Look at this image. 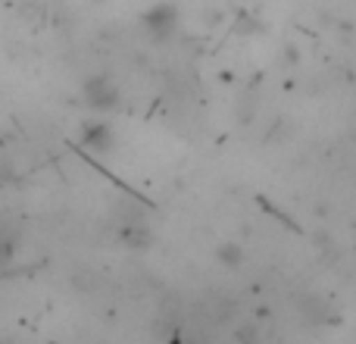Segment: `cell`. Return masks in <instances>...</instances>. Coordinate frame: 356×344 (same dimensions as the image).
I'll return each mask as SVG.
<instances>
[{"label":"cell","mask_w":356,"mask_h":344,"mask_svg":"<svg viewBox=\"0 0 356 344\" xmlns=\"http://www.w3.org/2000/svg\"><path fill=\"white\" fill-rule=\"evenodd\" d=\"M85 94H88V100H91V107H100V110H110L119 100V91L106 79H91L85 85Z\"/></svg>","instance_id":"cell-1"},{"label":"cell","mask_w":356,"mask_h":344,"mask_svg":"<svg viewBox=\"0 0 356 344\" xmlns=\"http://www.w3.org/2000/svg\"><path fill=\"white\" fill-rule=\"evenodd\" d=\"M110 129L106 125H100V123H91V125H85V144L91 150H106L110 148Z\"/></svg>","instance_id":"cell-2"},{"label":"cell","mask_w":356,"mask_h":344,"mask_svg":"<svg viewBox=\"0 0 356 344\" xmlns=\"http://www.w3.org/2000/svg\"><path fill=\"white\" fill-rule=\"evenodd\" d=\"M147 25H150V31L163 35V31H169L175 25V13L169 10V6H156V10L147 16Z\"/></svg>","instance_id":"cell-3"}]
</instances>
